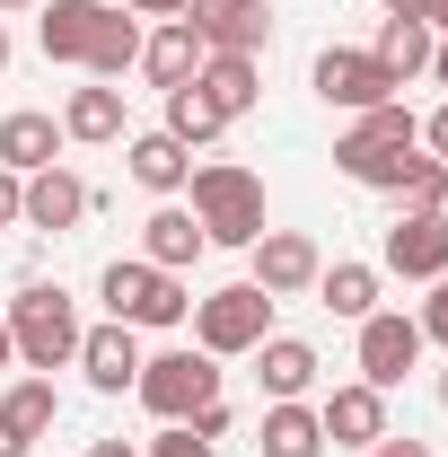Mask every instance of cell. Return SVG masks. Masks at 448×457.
Returning a JSON list of instances; mask_svg holds the SVG:
<instances>
[{
    "label": "cell",
    "mask_w": 448,
    "mask_h": 457,
    "mask_svg": "<svg viewBox=\"0 0 448 457\" xmlns=\"http://www.w3.org/2000/svg\"><path fill=\"white\" fill-rule=\"evenodd\" d=\"M0 317H9V343H18V361H27L36 378H54V370L79 361V335H88V326H79V299L62 282H27Z\"/></svg>",
    "instance_id": "6da1fadb"
},
{
    "label": "cell",
    "mask_w": 448,
    "mask_h": 457,
    "mask_svg": "<svg viewBox=\"0 0 448 457\" xmlns=\"http://www.w3.org/2000/svg\"><path fill=\"white\" fill-rule=\"evenodd\" d=\"M413 150H422V123H413L404 97H387V106L352 114V132L335 141V168L352 176V185H369V194H395V176H404Z\"/></svg>",
    "instance_id": "7a4b0ae2"
},
{
    "label": "cell",
    "mask_w": 448,
    "mask_h": 457,
    "mask_svg": "<svg viewBox=\"0 0 448 457\" xmlns=\"http://www.w3.org/2000/svg\"><path fill=\"white\" fill-rule=\"evenodd\" d=\"M185 194H194V220L212 246H255L264 237V176L237 168V159H203V168L185 176Z\"/></svg>",
    "instance_id": "3957f363"
},
{
    "label": "cell",
    "mask_w": 448,
    "mask_h": 457,
    "mask_svg": "<svg viewBox=\"0 0 448 457\" xmlns=\"http://www.w3.org/2000/svg\"><path fill=\"white\" fill-rule=\"evenodd\" d=\"M97 299H106L114 326H132V335H159V326H185V317H194L185 273H159L150 255H114L106 282H97Z\"/></svg>",
    "instance_id": "277c9868"
},
{
    "label": "cell",
    "mask_w": 448,
    "mask_h": 457,
    "mask_svg": "<svg viewBox=\"0 0 448 457\" xmlns=\"http://www.w3.org/2000/svg\"><path fill=\"white\" fill-rule=\"evenodd\" d=\"M264 335H273V299H264L255 282H228V290H212V299H194V352L246 361Z\"/></svg>",
    "instance_id": "5b68a950"
},
{
    "label": "cell",
    "mask_w": 448,
    "mask_h": 457,
    "mask_svg": "<svg viewBox=\"0 0 448 457\" xmlns=\"http://www.w3.org/2000/svg\"><path fill=\"white\" fill-rule=\"evenodd\" d=\"M132 396L150 404L159 422H185L194 404L220 396V361H212V352H150L141 378H132Z\"/></svg>",
    "instance_id": "8992f818"
},
{
    "label": "cell",
    "mask_w": 448,
    "mask_h": 457,
    "mask_svg": "<svg viewBox=\"0 0 448 457\" xmlns=\"http://www.w3.org/2000/svg\"><path fill=\"white\" fill-rule=\"evenodd\" d=\"M308 88H317L326 106H343V114H369V106L395 97V79L378 71V54H352V45H326L317 71H308Z\"/></svg>",
    "instance_id": "52a82bcc"
},
{
    "label": "cell",
    "mask_w": 448,
    "mask_h": 457,
    "mask_svg": "<svg viewBox=\"0 0 448 457\" xmlns=\"http://www.w3.org/2000/svg\"><path fill=\"white\" fill-rule=\"evenodd\" d=\"M246 255H255V273H246V282L264 290V299H299V290H317V273H326L317 237H299V228H264Z\"/></svg>",
    "instance_id": "ba28073f"
},
{
    "label": "cell",
    "mask_w": 448,
    "mask_h": 457,
    "mask_svg": "<svg viewBox=\"0 0 448 457\" xmlns=\"http://www.w3.org/2000/svg\"><path fill=\"white\" fill-rule=\"evenodd\" d=\"M422 361V326L413 317H395V308H369L361 317V387H404V370Z\"/></svg>",
    "instance_id": "9c48e42d"
},
{
    "label": "cell",
    "mask_w": 448,
    "mask_h": 457,
    "mask_svg": "<svg viewBox=\"0 0 448 457\" xmlns=\"http://www.w3.org/2000/svg\"><path fill=\"white\" fill-rule=\"evenodd\" d=\"M185 27L203 36V54H255L273 45V18H264V0H185Z\"/></svg>",
    "instance_id": "30bf717a"
},
{
    "label": "cell",
    "mask_w": 448,
    "mask_h": 457,
    "mask_svg": "<svg viewBox=\"0 0 448 457\" xmlns=\"http://www.w3.org/2000/svg\"><path fill=\"white\" fill-rule=\"evenodd\" d=\"M378 255H387V273H404V282H440L448 273V212H404Z\"/></svg>",
    "instance_id": "8fae6325"
},
{
    "label": "cell",
    "mask_w": 448,
    "mask_h": 457,
    "mask_svg": "<svg viewBox=\"0 0 448 457\" xmlns=\"http://www.w3.org/2000/svg\"><path fill=\"white\" fill-rule=\"evenodd\" d=\"M141 361H150V352H141V335H132V326H114V317L79 335V370H88V387H97V396H132Z\"/></svg>",
    "instance_id": "7c38bea8"
},
{
    "label": "cell",
    "mask_w": 448,
    "mask_h": 457,
    "mask_svg": "<svg viewBox=\"0 0 448 457\" xmlns=\"http://www.w3.org/2000/svg\"><path fill=\"white\" fill-rule=\"evenodd\" d=\"M317 422H326V449H378L387 440V396L352 378V387H335L317 404Z\"/></svg>",
    "instance_id": "4fadbf2b"
},
{
    "label": "cell",
    "mask_w": 448,
    "mask_h": 457,
    "mask_svg": "<svg viewBox=\"0 0 448 457\" xmlns=\"http://www.w3.org/2000/svg\"><path fill=\"white\" fill-rule=\"evenodd\" d=\"M246 361H255V378H264V396H273V404H308V387H317V343L264 335Z\"/></svg>",
    "instance_id": "5bb4252c"
},
{
    "label": "cell",
    "mask_w": 448,
    "mask_h": 457,
    "mask_svg": "<svg viewBox=\"0 0 448 457\" xmlns=\"http://www.w3.org/2000/svg\"><path fill=\"white\" fill-rule=\"evenodd\" d=\"M88 203H97V194L71 168H36L27 176V228H45V237H71V228L88 220Z\"/></svg>",
    "instance_id": "9a60e30c"
},
{
    "label": "cell",
    "mask_w": 448,
    "mask_h": 457,
    "mask_svg": "<svg viewBox=\"0 0 448 457\" xmlns=\"http://www.w3.org/2000/svg\"><path fill=\"white\" fill-rule=\"evenodd\" d=\"M0 168H18V176L62 168V114H45V106L0 114Z\"/></svg>",
    "instance_id": "2e32d148"
},
{
    "label": "cell",
    "mask_w": 448,
    "mask_h": 457,
    "mask_svg": "<svg viewBox=\"0 0 448 457\" xmlns=\"http://www.w3.org/2000/svg\"><path fill=\"white\" fill-rule=\"evenodd\" d=\"M106 9H114V0H45V18H36L45 62H88L97 27H106Z\"/></svg>",
    "instance_id": "e0dca14e"
},
{
    "label": "cell",
    "mask_w": 448,
    "mask_h": 457,
    "mask_svg": "<svg viewBox=\"0 0 448 457\" xmlns=\"http://www.w3.org/2000/svg\"><path fill=\"white\" fill-rule=\"evenodd\" d=\"M123 168H132L141 194H159V203H168V194H185V176H194V150L168 141V132H132V141H123Z\"/></svg>",
    "instance_id": "ac0fdd59"
},
{
    "label": "cell",
    "mask_w": 448,
    "mask_h": 457,
    "mask_svg": "<svg viewBox=\"0 0 448 457\" xmlns=\"http://www.w3.org/2000/svg\"><path fill=\"white\" fill-rule=\"evenodd\" d=\"M194 88H203V97L237 123V114H255V97H264V62H255V54H203Z\"/></svg>",
    "instance_id": "d6986e66"
},
{
    "label": "cell",
    "mask_w": 448,
    "mask_h": 457,
    "mask_svg": "<svg viewBox=\"0 0 448 457\" xmlns=\"http://www.w3.org/2000/svg\"><path fill=\"white\" fill-rule=\"evenodd\" d=\"M62 141H88V150L123 141V88H114V79H88V88H71V106H62Z\"/></svg>",
    "instance_id": "ffe728a7"
},
{
    "label": "cell",
    "mask_w": 448,
    "mask_h": 457,
    "mask_svg": "<svg viewBox=\"0 0 448 457\" xmlns=\"http://www.w3.org/2000/svg\"><path fill=\"white\" fill-rule=\"evenodd\" d=\"M194 71H203V36L185 18H159V36H141V79L150 88H185Z\"/></svg>",
    "instance_id": "44dd1931"
},
{
    "label": "cell",
    "mask_w": 448,
    "mask_h": 457,
    "mask_svg": "<svg viewBox=\"0 0 448 457\" xmlns=\"http://www.w3.org/2000/svg\"><path fill=\"white\" fill-rule=\"evenodd\" d=\"M203 246H212V237H203V220H194L185 203H159V212L141 220V255H150L159 273H185V264H194Z\"/></svg>",
    "instance_id": "7402d4cb"
},
{
    "label": "cell",
    "mask_w": 448,
    "mask_h": 457,
    "mask_svg": "<svg viewBox=\"0 0 448 457\" xmlns=\"http://www.w3.org/2000/svg\"><path fill=\"white\" fill-rule=\"evenodd\" d=\"M255 449H264V457H326V422H317V404H264Z\"/></svg>",
    "instance_id": "603a6c76"
},
{
    "label": "cell",
    "mask_w": 448,
    "mask_h": 457,
    "mask_svg": "<svg viewBox=\"0 0 448 457\" xmlns=\"http://www.w3.org/2000/svg\"><path fill=\"white\" fill-rule=\"evenodd\" d=\"M431 45H440V36H431L422 18H395V9H387V27H378V45H369V54H378V71L404 88L413 71H431Z\"/></svg>",
    "instance_id": "cb8c5ba5"
},
{
    "label": "cell",
    "mask_w": 448,
    "mask_h": 457,
    "mask_svg": "<svg viewBox=\"0 0 448 457\" xmlns=\"http://www.w3.org/2000/svg\"><path fill=\"white\" fill-rule=\"evenodd\" d=\"M159 132H168V141H185V150H212V141L228 132V114L212 106L194 79H185V88H168V123H159Z\"/></svg>",
    "instance_id": "d4e9b609"
},
{
    "label": "cell",
    "mask_w": 448,
    "mask_h": 457,
    "mask_svg": "<svg viewBox=\"0 0 448 457\" xmlns=\"http://www.w3.org/2000/svg\"><path fill=\"white\" fill-rule=\"evenodd\" d=\"M132 62H141V18H132V9H106V27H97V45H88L79 71H88V79H123Z\"/></svg>",
    "instance_id": "484cf974"
},
{
    "label": "cell",
    "mask_w": 448,
    "mask_h": 457,
    "mask_svg": "<svg viewBox=\"0 0 448 457\" xmlns=\"http://www.w3.org/2000/svg\"><path fill=\"white\" fill-rule=\"evenodd\" d=\"M317 299H326L335 317L361 326V317L378 308V264H326V273H317Z\"/></svg>",
    "instance_id": "4316f807"
},
{
    "label": "cell",
    "mask_w": 448,
    "mask_h": 457,
    "mask_svg": "<svg viewBox=\"0 0 448 457\" xmlns=\"http://www.w3.org/2000/svg\"><path fill=\"white\" fill-rule=\"evenodd\" d=\"M54 413H62V396H54V378H36V370L0 396V422H9V431H27V440H45V431H54Z\"/></svg>",
    "instance_id": "83f0119b"
},
{
    "label": "cell",
    "mask_w": 448,
    "mask_h": 457,
    "mask_svg": "<svg viewBox=\"0 0 448 457\" xmlns=\"http://www.w3.org/2000/svg\"><path fill=\"white\" fill-rule=\"evenodd\" d=\"M395 203H404V212H448V168L431 159V150H413V159H404V176H395Z\"/></svg>",
    "instance_id": "f1b7e54d"
},
{
    "label": "cell",
    "mask_w": 448,
    "mask_h": 457,
    "mask_svg": "<svg viewBox=\"0 0 448 457\" xmlns=\"http://www.w3.org/2000/svg\"><path fill=\"white\" fill-rule=\"evenodd\" d=\"M413 326H422V343H448V273L431 282V299H422V317H413Z\"/></svg>",
    "instance_id": "f546056e"
},
{
    "label": "cell",
    "mask_w": 448,
    "mask_h": 457,
    "mask_svg": "<svg viewBox=\"0 0 448 457\" xmlns=\"http://www.w3.org/2000/svg\"><path fill=\"white\" fill-rule=\"evenodd\" d=\"M0 228H27V176L0 168Z\"/></svg>",
    "instance_id": "4dcf8cb0"
},
{
    "label": "cell",
    "mask_w": 448,
    "mask_h": 457,
    "mask_svg": "<svg viewBox=\"0 0 448 457\" xmlns=\"http://www.w3.org/2000/svg\"><path fill=\"white\" fill-rule=\"evenodd\" d=\"M150 457H212V440H194V431H185V422H168V431H159V440H150Z\"/></svg>",
    "instance_id": "1f68e13d"
},
{
    "label": "cell",
    "mask_w": 448,
    "mask_h": 457,
    "mask_svg": "<svg viewBox=\"0 0 448 457\" xmlns=\"http://www.w3.org/2000/svg\"><path fill=\"white\" fill-rule=\"evenodd\" d=\"M422 150L448 168V106H440V114H422Z\"/></svg>",
    "instance_id": "d6a6232c"
},
{
    "label": "cell",
    "mask_w": 448,
    "mask_h": 457,
    "mask_svg": "<svg viewBox=\"0 0 448 457\" xmlns=\"http://www.w3.org/2000/svg\"><path fill=\"white\" fill-rule=\"evenodd\" d=\"M369 457H431V440H395V431H387V440H378Z\"/></svg>",
    "instance_id": "836d02e7"
},
{
    "label": "cell",
    "mask_w": 448,
    "mask_h": 457,
    "mask_svg": "<svg viewBox=\"0 0 448 457\" xmlns=\"http://www.w3.org/2000/svg\"><path fill=\"white\" fill-rule=\"evenodd\" d=\"M132 18H185V0H123Z\"/></svg>",
    "instance_id": "e575fe53"
},
{
    "label": "cell",
    "mask_w": 448,
    "mask_h": 457,
    "mask_svg": "<svg viewBox=\"0 0 448 457\" xmlns=\"http://www.w3.org/2000/svg\"><path fill=\"white\" fill-rule=\"evenodd\" d=\"M413 18H422L431 36H448V0H413Z\"/></svg>",
    "instance_id": "d590c367"
},
{
    "label": "cell",
    "mask_w": 448,
    "mask_h": 457,
    "mask_svg": "<svg viewBox=\"0 0 448 457\" xmlns=\"http://www.w3.org/2000/svg\"><path fill=\"white\" fill-rule=\"evenodd\" d=\"M36 449V440H27V431H9V422H0V457H27Z\"/></svg>",
    "instance_id": "8d00e7d4"
},
{
    "label": "cell",
    "mask_w": 448,
    "mask_h": 457,
    "mask_svg": "<svg viewBox=\"0 0 448 457\" xmlns=\"http://www.w3.org/2000/svg\"><path fill=\"white\" fill-rule=\"evenodd\" d=\"M88 457H141L132 440H88Z\"/></svg>",
    "instance_id": "74e56055"
},
{
    "label": "cell",
    "mask_w": 448,
    "mask_h": 457,
    "mask_svg": "<svg viewBox=\"0 0 448 457\" xmlns=\"http://www.w3.org/2000/svg\"><path fill=\"white\" fill-rule=\"evenodd\" d=\"M431 79H440V88H448V36H440V45H431Z\"/></svg>",
    "instance_id": "f35d334b"
},
{
    "label": "cell",
    "mask_w": 448,
    "mask_h": 457,
    "mask_svg": "<svg viewBox=\"0 0 448 457\" xmlns=\"http://www.w3.org/2000/svg\"><path fill=\"white\" fill-rule=\"evenodd\" d=\"M9 361H18V343H9V317H0V370H9Z\"/></svg>",
    "instance_id": "ab89813d"
},
{
    "label": "cell",
    "mask_w": 448,
    "mask_h": 457,
    "mask_svg": "<svg viewBox=\"0 0 448 457\" xmlns=\"http://www.w3.org/2000/svg\"><path fill=\"white\" fill-rule=\"evenodd\" d=\"M18 9H45V0H0V18H18Z\"/></svg>",
    "instance_id": "60d3db41"
},
{
    "label": "cell",
    "mask_w": 448,
    "mask_h": 457,
    "mask_svg": "<svg viewBox=\"0 0 448 457\" xmlns=\"http://www.w3.org/2000/svg\"><path fill=\"white\" fill-rule=\"evenodd\" d=\"M0 71H9V27H0Z\"/></svg>",
    "instance_id": "b9f144b4"
},
{
    "label": "cell",
    "mask_w": 448,
    "mask_h": 457,
    "mask_svg": "<svg viewBox=\"0 0 448 457\" xmlns=\"http://www.w3.org/2000/svg\"><path fill=\"white\" fill-rule=\"evenodd\" d=\"M387 9H395V18H413V0H387Z\"/></svg>",
    "instance_id": "7bdbcfd3"
},
{
    "label": "cell",
    "mask_w": 448,
    "mask_h": 457,
    "mask_svg": "<svg viewBox=\"0 0 448 457\" xmlns=\"http://www.w3.org/2000/svg\"><path fill=\"white\" fill-rule=\"evenodd\" d=\"M440 404H448V370H440Z\"/></svg>",
    "instance_id": "ee69618b"
}]
</instances>
